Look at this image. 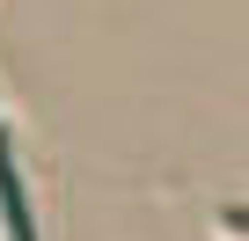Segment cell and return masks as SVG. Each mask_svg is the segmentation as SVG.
I'll return each instance as SVG.
<instances>
[{
    "label": "cell",
    "mask_w": 249,
    "mask_h": 241,
    "mask_svg": "<svg viewBox=\"0 0 249 241\" xmlns=\"http://www.w3.org/2000/svg\"><path fill=\"white\" fill-rule=\"evenodd\" d=\"M0 226H8V241H37L30 234V197H22L15 161H8V132H0Z\"/></svg>",
    "instance_id": "6da1fadb"
}]
</instances>
